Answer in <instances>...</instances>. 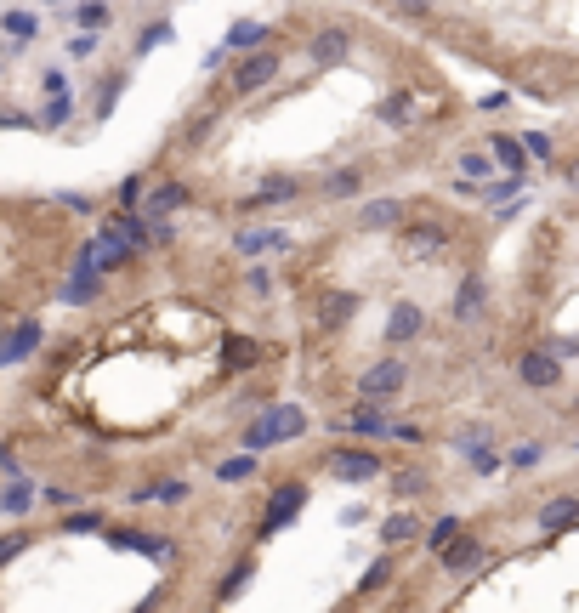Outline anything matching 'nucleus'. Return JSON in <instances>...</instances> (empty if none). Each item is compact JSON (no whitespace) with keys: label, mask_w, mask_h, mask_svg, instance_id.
I'll use <instances>...</instances> for the list:
<instances>
[{"label":"nucleus","mask_w":579,"mask_h":613,"mask_svg":"<svg viewBox=\"0 0 579 613\" xmlns=\"http://www.w3.org/2000/svg\"><path fill=\"white\" fill-rule=\"evenodd\" d=\"M364 182H369V171L364 165H335L330 176H324V182H318V199H358V193H364Z\"/></svg>","instance_id":"nucleus-21"},{"label":"nucleus","mask_w":579,"mask_h":613,"mask_svg":"<svg viewBox=\"0 0 579 613\" xmlns=\"http://www.w3.org/2000/svg\"><path fill=\"white\" fill-rule=\"evenodd\" d=\"M69 114H74V97H69V91H63V97H40L35 131H63V125H69Z\"/></svg>","instance_id":"nucleus-35"},{"label":"nucleus","mask_w":579,"mask_h":613,"mask_svg":"<svg viewBox=\"0 0 579 613\" xmlns=\"http://www.w3.org/2000/svg\"><path fill=\"white\" fill-rule=\"evenodd\" d=\"M74 29H97V35H108V23H114V12H108V0H74Z\"/></svg>","instance_id":"nucleus-38"},{"label":"nucleus","mask_w":579,"mask_h":613,"mask_svg":"<svg viewBox=\"0 0 579 613\" xmlns=\"http://www.w3.org/2000/svg\"><path fill=\"white\" fill-rule=\"evenodd\" d=\"M517 381H523V386H534V392H545V386H557V381H562V352H551V347L523 352V358H517Z\"/></svg>","instance_id":"nucleus-12"},{"label":"nucleus","mask_w":579,"mask_h":613,"mask_svg":"<svg viewBox=\"0 0 579 613\" xmlns=\"http://www.w3.org/2000/svg\"><path fill=\"white\" fill-rule=\"evenodd\" d=\"M421 330H426L421 301H398V307L386 313V347H404V341H415Z\"/></svg>","instance_id":"nucleus-20"},{"label":"nucleus","mask_w":579,"mask_h":613,"mask_svg":"<svg viewBox=\"0 0 579 613\" xmlns=\"http://www.w3.org/2000/svg\"><path fill=\"white\" fill-rule=\"evenodd\" d=\"M0 35L12 40V52H23V46L40 35V12H6V18H0Z\"/></svg>","instance_id":"nucleus-34"},{"label":"nucleus","mask_w":579,"mask_h":613,"mask_svg":"<svg viewBox=\"0 0 579 613\" xmlns=\"http://www.w3.org/2000/svg\"><path fill=\"white\" fill-rule=\"evenodd\" d=\"M40 500H46V506H57V511H69V506H80V489H63V483H52V489H40Z\"/></svg>","instance_id":"nucleus-50"},{"label":"nucleus","mask_w":579,"mask_h":613,"mask_svg":"<svg viewBox=\"0 0 579 613\" xmlns=\"http://www.w3.org/2000/svg\"><path fill=\"white\" fill-rule=\"evenodd\" d=\"M97 296H103V273H97V262L80 250V256H74L69 284H63V301H69V307H86V301H97Z\"/></svg>","instance_id":"nucleus-14"},{"label":"nucleus","mask_w":579,"mask_h":613,"mask_svg":"<svg viewBox=\"0 0 579 613\" xmlns=\"http://www.w3.org/2000/svg\"><path fill=\"white\" fill-rule=\"evenodd\" d=\"M148 489H154L159 506H188V500H193V483H188V477H159V483H148Z\"/></svg>","instance_id":"nucleus-42"},{"label":"nucleus","mask_w":579,"mask_h":613,"mask_svg":"<svg viewBox=\"0 0 579 613\" xmlns=\"http://www.w3.org/2000/svg\"><path fill=\"white\" fill-rule=\"evenodd\" d=\"M262 358H267V347L256 341V335L228 330L222 341H216V364H222V375H245V369H256Z\"/></svg>","instance_id":"nucleus-11"},{"label":"nucleus","mask_w":579,"mask_h":613,"mask_svg":"<svg viewBox=\"0 0 579 613\" xmlns=\"http://www.w3.org/2000/svg\"><path fill=\"white\" fill-rule=\"evenodd\" d=\"M250 579H256V557H239V562L228 568V579H222V585L211 591V602H216V608H222V602H233V596L245 591Z\"/></svg>","instance_id":"nucleus-36"},{"label":"nucleus","mask_w":579,"mask_h":613,"mask_svg":"<svg viewBox=\"0 0 579 613\" xmlns=\"http://www.w3.org/2000/svg\"><path fill=\"white\" fill-rule=\"evenodd\" d=\"M392 574H398V557H392V551L381 545V557H375V562L364 568V579H358V591H352V596H358V602H369V596H381L386 585H392Z\"/></svg>","instance_id":"nucleus-25"},{"label":"nucleus","mask_w":579,"mask_h":613,"mask_svg":"<svg viewBox=\"0 0 579 613\" xmlns=\"http://www.w3.org/2000/svg\"><path fill=\"white\" fill-rule=\"evenodd\" d=\"M574 517H579V500H574V494H557V500L540 511V528H545V534H557V528H568Z\"/></svg>","instance_id":"nucleus-40"},{"label":"nucleus","mask_w":579,"mask_h":613,"mask_svg":"<svg viewBox=\"0 0 579 613\" xmlns=\"http://www.w3.org/2000/svg\"><path fill=\"white\" fill-rule=\"evenodd\" d=\"M364 517H369L364 506H341V528H358V523H364Z\"/></svg>","instance_id":"nucleus-55"},{"label":"nucleus","mask_w":579,"mask_h":613,"mask_svg":"<svg viewBox=\"0 0 579 613\" xmlns=\"http://www.w3.org/2000/svg\"><path fill=\"white\" fill-rule=\"evenodd\" d=\"M489 154H494V165H500V171H511V176L528 171V148L517 137H506V131H494V137H489Z\"/></svg>","instance_id":"nucleus-28"},{"label":"nucleus","mask_w":579,"mask_h":613,"mask_svg":"<svg viewBox=\"0 0 579 613\" xmlns=\"http://www.w3.org/2000/svg\"><path fill=\"white\" fill-rule=\"evenodd\" d=\"M35 500H40V489L29 483V477H12V483L0 489V511H6V517H23V511H35Z\"/></svg>","instance_id":"nucleus-33"},{"label":"nucleus","mask_w":579,"mask_h":613,"mask_svg":"<svg viewBox=\"0 0 579 613\" xmlns=\"http://www.w3.org/2000/svg\"><path fill=\"white\" fill-rule=\"evenodd\" d=\"M250 477H256V455H250V449L216 460V483H250Z\"/></svg>","instance_id":"nucleus-39"},{"label":"nucleus","mask_w":579,"mask_h":613,"mask_svg":"<svg viewBox=\"0 0 579 613\" xmlns=\"http://www.w3.org/2000/svg\"><path fill=\"white\" fill-rule=\"evenodd\" d=\"M40 347H46V324H40V318H18V324H6V330H0V369L29 364Z\"/></svg>","instance_id":"nucleus-8"},{"label":"nucleus","mask_w":579,"mask_h":613,"mask_svg":"<svg viewBox=\"0 0 579 613\" xmlns=\"http://www.w3.org/2000/svg\"><path fill=\"white\" fill-rule=\"evenodd\" d=\"M307 409L290 398H267L262 409H256V421L239 432V449H250V455H273V449H284V443L307 438Z\"/></svg>","instance_id":"nucleus-1"},{"label":"nucleus","mask_w":579,"mask_h":613,"mask_svg":"<svg viewBox=\"0 0 579 613\" xmlns=\"http://www.w3.org/2000/svg\"><path fill=\"white\" fill-rule=\"evenodd\" d=\"M245 290H250V296H273V290H279V279H273V267H262V262H256V267L245 273Z\"/></svg>","instance_id":"nucleus-48"},{"label":"nucleus","mask_w":579,"mask_h":613,"mask_svg":"<svg viewBox=\"0 0 579 613\" xmlns=\"http://www.w3.org/2000/svg\"><path fill=\"white\" fill-rule=\"evenodd\" d=\"M347 57H352V29H341V23L313 29V40H307V63L313 69H341Z\"/></svg>","instance_id":"nucleus-9"},{"label":"nucleus","mask_w":579,"mask_h":613,"mask_svg":"<svg viewBox=\"0 0 579 613\" xmlns=\"http://www.w3.org/2000/svg\"><path fill=\"white\" fill-rule=\"evenodd\" d=\"M103 523H108L103 506H69L57 517V534H103Z\"/></svg>","instance_id":"nucleus-29"},{"label":"nucleus","mask_w":579,"mask_h":613,"mask_svg":"<svg viewBox=\"0 0 579 613\" xmlns=\"http://www.w3.org/2000/svg\"><path fill=\"white\" fill-rule=\"evenodd\" d=\"M335 432H352V438H386V409L381 403H358L347 415H335Z\"/></svg>","instance_id":"nucleus-17"},{"label":"nucleus","mask_w":579,"mask_h":613,"mask_svg":"<svg viewBox=\"0 0 579 613\" xmlns=\"http://www.w3.org/2000/svg\"><path fill=\"white\" fill-rule=\"evenodd\" d=\"M483 307H489V284H483V273H466L455 301H449V318H455V324H477Z\"/></svg>","instance_id":"nucleus-15"},{"label":"nucleus","mask_w":579,"mask_h":613,"mask_svg":"<svg viewBox=\"0 0 579 613\" xmlns=\"http://www.w3.org/2000/svg\"><path fill=\"white\" fill-rule=\"evenodd\" d=\"M142 193H148V176L131 171V176L120 182V188H114V205H120V211H137V205H142Z\"/></svg>","instance_id":"nucleus-45"},{"label":"nucleus","mask_w":579,"mask_h":613,"mask_svg":"<svg viewBox=\"0 0 579 613\" xmlns=\"http://www.w3.org/2000/svg\"><path fill=\"white\" fill-rule=\"evenodd\" d=\"M404 216H409L404 199H364L352 222H358V233H392L398 222H404Z\"/></svg>","instance_id":"nucleus-16"},{"label":"nucleus","mask_w":579,"mask_h":613,"mask_svg":"<svg viewBox=\"0 0 579 613\" xmlns=\"http://www.w3.org/2000/svg\"><path fill=\"white\" fill-rule=\"evenodd\" d=\"M103 52V35H97V29H74L69 35V57L74 63H86V57H97Z\"/></svg>","instance_id":"nucleus-46"},{"label":"nucleus","mask_w":579,"mask_h":613,"mask_svg":"<svg viewBox=\"0 0 579 613\" xmlns=\"http://www.w3.org/2000/svg\"><path fill=\"white\" fill-rule=\"evenodd\" d=\"M386 483H392V500H421L426 489H432V477L421 472V466H398V472H381Z\"/></svg>","instance_id":"nucleus-32"},{"label":"nucleus","mask_w":579,"mask_h":613,"mask_svg":"<svg viewBox=\"0 0 579 613\" xmlns=\"http://www.w3.org/2000/svg\"><path fill=\"white\" fill-rule=\"evenodd\" d=\"M523 148H528V154H551V137H545V131H528V137H523Z\"/></svg>","instance_id":"nucleus-53"},{"label":"nucleus","mask_w":579,"mask_h":613,"mask_svg":"<svg viewBox=\"0 0 579 613\" xmlns=\"http://www.w3.org/2000/svg\"><path fill=\"white\" fill-rule=\"evenodd\" d=\"M511 466H540V443H523V449L511 455Z\"/></svg>","instance_id":"nucleus-54"},{"label":"nucleus","mask_w":579,"mask_h":613,"mask_svg":"<svg viewBox=\"0 0 579 613\" xmlns=\"http://www.w3.org/2000/svg\"><path fill=\"white\" fill-rule=\"evenodd\" d=\"M228 52H256V46H273V23H262V18H239L228 29V40H222Z\"/></svg>","instance_id":"nucleus-22"},{"label":"nucleus","mask_w":579,"mask_h":613,"mask_svg":"<svg viewBox=\"0 0 579 613\" xmlns=\"http://www.w3.org/2000/svg\"><path fill=\"white\" fill-rule=\"evenodd\" d=\"M0 131H6V108H0Z\"/></svg>","instance_id":"nucleus-59"},{"label":"nucleus","mask_w":579,"mask_h":613,"mask_svg":"<svg viewBox=\"0 0 579 613\" xmlns=\"http://www.w3.org/2000/svg\"><path fill=\"white\" fill-rule=\"evenodd\" d=\"M228 46H211V52H205V57H199V69H205V74H216V69H222V63H228Z\"/></svg>","instance_id":"nucleus-52"},{"label":"nucleus","mask_w":579,"mask_h":613,"mask_svg":"<svg viewBox=\"0 0 579 613\" xmlns=\"http://www.w3.org/2000/svg\"><path fill=\"white\" fill-rule=\"evenodd\" d=\"M562 182H568V188H579V159H568V165H562Z\"/></svg>","instance_id":"nucleus-57"},{"label":"nucleus","mask_w":579,"mask_h":613,"mask_svg":"<svg viewBox=\"0 0 579 613\" xmlns=\"http://www.w3.org/2000/svg\"><path fill=\"white\" fill-rule=\"evenodd\" d=\"M409 540H421V517H415V511H392L381 523V545L398 551V545H409Z\"/></svg>","instance_id":"nucleus-31"},{"label":"nucleus","mask_w":579,"mask_h":613,"mask_svg":"<svg viewBox=\"0 0 579 613\" xmlns=\"http://www.w3.org/2000/svg\"><path fill=\"white\" fill-rule=\"evenodd\" d=\"M455 171H466V182H489V176H494V154H489V148H466V154L455 159Z\"/></svg>","instance_id":"nucleus-41"},{"label":"nucleus","mask_w":579,"mask_h":613,"mask_svg":"<svg viewBox=\"0 0 579 613\" xmlns=\"http://www.w3.org/2000/svg\"><path fill=\"white\" fill-rule=\"evenodd\" d=\"M0 74H6V63H0Z\"/></svg>","instance_id":"nucleus-60"},{"label":"nucleus","mask_w":579,"mask_h":613,"mask_svg":"<svg viewBox=\"0 0 579 613\" xmlns=\"http://www.w3.org/2000/svg\"><path fill=\"white\" fill-rule=\"evenodd\" d=\"M188 205H193V188H188V182H159V188L142 193L137 211L154 222V216H176V211H188Z\"/></svg>","instance_id":"nucleus-13"},{"label":"nucleus","mask_w":579,"mask_h":613,"mask_svg":"<svg viewBox=\"0 0 579 613\" xmlns=\"http://www.w3.org/2000/svg\"><path fill=\"white\" fill-rule=\"evenodd\" d=\"M69 91V69H40V97H63Z\"/></svg>","instance_id":"nucleus-49"},{"label":"nucleus","mask_w":579,"mask_h":613,"mask_svg":"<svg viewBox=\"0 0 579 613\" xmlns=\"http://www.w3.org/2000/svg\"><path fill=\"white\" fill-rule=\"evenodd\" d=\"M23 551H35V528H12V534H0V568H12Z\"/></svg>","instance_id":"nucleus-43"},{"label":"nucleus","mask_w":579,"mask_h":613,"mask_svg":"<svg viewBox=\"0 0 579 613\" xmlns=\"http://www.w3.org/2000/svg\"><path fill=\"white\" fill-rule=\"evenodd\" d=\"M125 86H131V74H125V69H108L103 80H97V103H91V120H114V108H120Z\"/></svg>","instance_id":"nucleus-23"},{"label":"nucleus","mask_w":579,"mask_h":613,"mask_svg":"<svg viewBox=\"0 0 579 613\" xmlns=\"http://www.w3.org/2000/svg\"><path fill=\"white\" fill-rule=\"evenodd\" d=\"M324 472H330L335 483H347V489H364V483H375L386 466H381V455H375V449L341 443V449H330V455H324Z\"/></svg>","instance_id":"nucleus-5"},{"label":"nucleus","mask_w":579,"mask_h":613,"mask_svg":"<svg viewBox=\"0 0 579 613\" xmlns=\"http://www.w3.org/2000/svg\"><path fill=\"white\" fill-rule=\"evenodd\" d=\"M103 228H108V233H120L125 245L137 250V256L148 250V216H142V211H114V216L103 222Z\"/></svg>","instance_id":"nucleus-27"},{"label":"nucleus","mask_w":579,"mask_h":613,"mask_svg":"<svg viewBox=\"0 0 579 613\" xmlns=\"http://www.w3.org/2000/svg\"><path fill=\"white\" fill-rule=\"evenodd\" d=\"M460 528H466V523H460L455 511H449V517H438V523H432V528H421V534H426V551L438 557V551H443V545H449V540H455Z\"/></svg>","instance_id":"nucleus-44"},{"label":"nucleus","mask_w":579,"mask_h":613,"mask_svg":"<svg viewBox=\"0 0 579 613\" xmlns=\"http://www.w3.org/2000/svg\"><path fill=\"white\" fill-rule=\"evenodd\" d=\"M449 245H455V228H449L443 216H415V222H398V262H404V267L438 262Z\"/></svg>","instance_id":"nucleus-2"},{"label":"nucleus","mask_w":579,"mask_h":613,"mask_svg":"<svg viewBox=\"0 0 579 613\" xmlns=\"http://www.w3.org/2000/svg\"><path fill=\"white\" fill-rule=\"evenodd\" d=\"M52 205H63V211H80V216H97V193L63 188V193H52Z\"/></svg>","instance_id":"nucleus-47"},{"label":"nucleus","mask_w":579,"mask_h":613,"mask_svg":"<svg viewBox=\"0 0 579 613\" xmlns=\"http://www.w3.org/2000/svg\"><path fill=\"white\" fill-rule=\"evenodd\" d=\"M574 409H579V403H574Z\"/></svg>","instance_id":"nucleus-61"},{"label":"nucleus","mask_w":579,"mask_h":613,"mask_svg":"<svg viewBox=\"0 0 579 613\" xmlns=\"http://www.w3.org/2000/svg\"><path fill=\"white\" fill-rule=\"evenodd\" d=\"M171 40H176V23H171V18L142 23L137 40H131V63H137V57H148V52H159V46H171Z\"/></svg>","instance_id":"nucleus-30"},{"label":"nucleus","mask_w":579,"mask_h":613,"mask_svg":"<svg viewBox=\"0 0 579 613\" xmlns=\"http://www.w3.org/2000/svg\"><path fill=\"white\" fill-rule=\"evenodd\" d=\"M103 540L114 551H137L148 562H176V540L171 534H154V528H125V523H103Z\"/></svg>","instance_id":"nucleus-7"},{"label":"nucleus","mask_w":579,"mask_h":613,"mask_svg":"<svg viewBox=\"0 0 579 613\" xmlns=\"http://www.w3.org/2000/svg\"><path fill=\"white\" fill-rule=\"evenodd\" d=\"M0 472H6V477H18V455H12V449H0Z\"/></svg>","instance_id":"nucleus-56"},{"label":"nucleus","mask_w":579,"mask_h":613,"mask_svg":"<svg viewBox=\"0 0 579 613\" xmlns=\"http://www.w3.org/2000/svg\"><path fill=\"white\" fill-rule=\"evenodd\" d=\"M46 6H69V0H46Z\"/></svg>","instance_id":"nucleus-58"},{"label":"nucleus","mask_w":579,"mask_h":613,"mask_svg":"<svg viewBox=\"0 0 579 613\" xmlns=\"http://www.w3.org/2000/svg\"><path fill=\"white\" fill-rule=\"evenodd\" d=\"M290 199H301V176L273 171V176H262V182H256V193H250L239 211H256V205H290Z\"/></svg>","instance_id":"nucleus-18"},{"label":"nucleus","mask_w":579,"mask_h":613,"mask_svg":"<svg viewBox=\"0 0 579 613\" xmlns=\"http://www.w3.org/2000/svg\"><path fill=\"white\" fill-rule=\"evenodd\" d=\"M375 114H381V125H392V131H404V125L415 120V97H409V91H386Z\"/></svg>","instance_id":"nucleus-37"},{"label":"nucleus","mask_w":579,"mask_h":613,"mask_svg":"<svg viewBox=\"0 0 579 613\" xmlns=\"http://www.w3.org/2000/svg\"><path fill=\"white\" fill-rule=\"evenodd\" d=\"M279 69H284V52H279V46L239 52V63H233V80H228V97H256V91H267L273 80H279Z\"/></svg>","instance_id":"nucleus-4"},{"label":"nucleus","mask_w":579,"mask_h":613,"mask_svg":"<svg viewBox=\"0 0 579 613\" xmlns=\"http://www.w3.org/2000/svg\"><path fill=\"white\" fill-rule=\"evenodd\" d=\"M222 125V97H211L205 108H193L188 125H182V148H199V142H211V131Z\"/></svg>","instance_id":"nucleus-24"},{"label":"nucleus","mask_w":579,"mask_h":613,"mask_svg":"<svg viewBox=\"0 0 579 613\" xmlns=\"http://www.w3.org/2000/svg\"><path fill=\"white\" fill-rule=\"evenodd\" d=\"M392 12H398V18H426L432 0H392Z\"/></svg>","instance_id":"nucleus-51"},{"label":"nucleus","mask_w":579,"mask_h":613,"mask_svg":"<svg viewBox=\"0 0 579 613\" xmlns=\"http://www.w3.org/2000/svg\"><path fill=\"white\" fill-rule=\"evenodd\" d=\"M438 562H443V574H472L477 562H483V540L460 528L455 540H449V545H443V551H438Z\"/></svg>","instance_id":"nucleus-19"},{"label":"nucleus","mask_w":579,"mask_h":613,"mask_svg":"<svg viewBox=\"0 0 579 613\" xmlns=\"http://www.w3.org/2000/svg\"><path fill=\"white\" fill-rule=\"evenodd\" d=\"M358 313H364V296H358V290H330V296H318V307H313V330L335 335V330H347Z\"/></svg>","instance_id":"nucleus-10"},{"label":"nucleus","mask_w":579,"mask_h":613,"mask_svg":"<svg viewBox=\"0 0 579 613\" xmlns=\"http://www.w3.org/2000/svg\"><path fill=\"white\" fill-rule=\"evenodd\" d=\"M404 386H409V364L404 358H381V364H369L364 375H358V403H392V398H404Z\"/></svg>","instance_id":"nucleus-6"},{"label":"nucleus","mask_w":579,"mask_h":613,"mask_svg":"<svg viewBox=\"0 0 579 613\" xmlns=\"http://www.w3.org/2000/svg\"><path fill=\"white\" fill-rule=\"evenodd\" d=\"M233 250H239V256H267V250H290V233H284V228H245L239 239H233Z\"/></svg>","instance_id":"nucleus-26"},{"label":"nucleus","mask_w":579,"mask_h":613,"mask_svg":"<svg viewBox=\"0 0 579 613\" xmlns=\"http://www.w3.org/2000/svg\"><path fill=\"white\" fill-rule=\"evenodd\" d=\"M301 506H307V477H279L273 494H267L262 517H256V528H250V540H273V534H284V528L301 517Z\"/></svg>","instance_id":"nucleus-3"}]
</instances>
